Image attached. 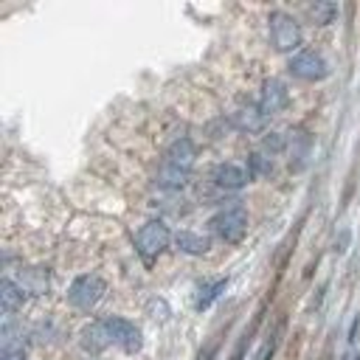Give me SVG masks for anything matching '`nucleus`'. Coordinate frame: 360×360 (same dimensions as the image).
Instances as JSON below:
<instances>
[{
	"mask_svg": "<svg viewBox=\"0 0 360 360\" xmlns=\"http://www.w3.org/2000/svg\"><path fill=\"white\" fill-rule=\"evenodd\" d=\"M169 242H172V233H169V225L163 219H149L135 233V250L143 259V264H152L169 248Z\"/></svg>",
	"mask_w": 360,
	"mask_h": 360,
	"instance_id": "7ed1b4c3",
	"label": "nucleus"
},
{
	"mask_svg": "<svg viewBox=\"0 0 360 360\" xmlns=\"http://www.w3.org/2000/svg\"><path fill=\"white\" fill-rule=\"evenodd\" d=\"M104 326H107L112 343L121 346L127 354L141 352V346H143V335H141V329H138L132 321L118 318V315H110V318H104Z\"/></svg>",
	"mask_w": 360,
	"mask_h": 360,
	"instance_id": "0eeeda50",
	"label": "nucleus"
},
{
	"mask_svg": "<svg viewBox=\"0 0 360 360\" xmlns=\"http://www.w3.org/2000/svg\"><path fill=\"white\" fill-rule=\"evenodd\" d=\"M104 292H107L104 278L96 276V273H84V276H76L73 284L68 287V301H70L76 309L90 312V309L104 298Z\"/></svg>",
	"mask_w": 360,
	"mask_h": 360,
	"instance_id": "39448f33",
	"label": "nucleus"
},
{
	"mask_svg": "<svg viewBox=\"0 0 360 360\" xmlns=\"http://www.w3.org/2000/svg\"><path fill=\"white\" fill-rule=\"evenodd\" d=\"M287 70L301 79V82H323L329 76V62L321 51H312V48H304L298 53L290 56L287 62Z\"/></svg>",
	"mask_w": 360,
	"mask_h": 360,
	"instance_id": "423d86ee",
	"label": "nucleus"
},
{
	"mask_svg": "<svg viewBox=\"0 0 360 360\" xmlns=\"http://www.w3.org/2000/svg\"><path fill=\"white\" fill-rule=\"evenodd\" d=\"M174 245H177V250H183V253H188V256H202V253H208V248H211L208 236L194 233V231H180V233H174Z\"/></svg>",
	"mask_w": 360,
	"mask_h": 360,
	"instance_id": "9b49d317",
	"label": "nucleus"
},
{
	"mask_svg": "<svg viewBox=\"0 0 360 360\" xmlns=\"http://www.w3.org/2000/svg\"><path fill=\"white\" fill-rule=\"evenodd\" d=\"M110 343H112V338H110L104 321L87 323V326L79 332V346H82V352H87V354H98V352H104Z\"/></svg>",
	"mask_w": 360,
	"mask_h": 360,
	"instance_id": "1a4fd4ad",
	"label": "nucleus"
},
{
	"mask_svg": "<svg viewBox=\"0 0 360 360\" xmlns=\"http://www.w3.org/2000/svg\"><path fill=\"white\" fill-rule=\"evenodd\" d=\"M250 166H248V174L250 177H264V174H270V169H273V160H270V155H250V160H248Z\"/></svg>",
	"mask_w": 360,
	"mask_h": 360,
	"instance_id": "4468645a",
	"label": "nucleus"
},
{
	"mask_svg": "<svg viewBox=\"0 0 360 360\" xmlns=\"http://www.w3.org/2000/svg\"><path fill=\"white\" fill-rule=\"evenodd\" d=\"M267 28H270V42H273L276 51H281V53H292V51H295V53H298L304 34H301V25L295 22L292 14H287V11H273L270 20H267Z\"/></svg>",
	"mask_w": 360,
	"mask_h": 360,
	"instance_id": "20e7f679",
	"label": "nucleus"
},
{
	"mask_svg": "<svg viewBox=\"0 0 360 360\" xmlns=\"http://www.w3.org/2000/svg\"><path fill=\"white\" fill-rule=\"evenodd\" d=\"M225 287H228V278H217L214 284H205V287H200V292H197V301H194V309L197 312H202V309H208L222 292H225Z\"/></svg>",
	"mask_w": 360,
	"mask_h": 360,
	"instance_id": "ddd939ff",
	"label": "nucleus"
},
{
	"mask_svg": "<svg viewBox=\"0 0 360 360\" xmlns=\"http://www.w3.org/2000/svg\"><path fill=\"white\" fill-rule=\"evenodd\" d=\"M0 298H3V312L11 315L14 309L22 307L25 290H22V284H17V281H11V278H3V281H0Z\"/></svg>",
	"mask_w": 360,
	"mask_h": 360,
	"instance_id": "f8f14e48",
	"label": "nucleus"
},
{
	"mask_svg": "<svg viewBox=\"0 0 360 360\" xmlns=\"http://www.w3.org/2000/svg\"><path fill=\"white\" fill-rule=\"evenodd\" d=\"M309 14H312V20H315L318 25H326V22H332V17H335V6H329V3H318V6L309 8Z\"/></svg>",
	"mask_w": 360,
	"mask_h": 360,
	"instance_id": "dca6fc26",
	"label": "nucleus"
},
{
	"mask_svg": "<svg viewBox=\"0 0 360 360\" xmlns=\"http://www.w3.org/2000/svg\"><path fill=\"white\" fill-rule=\"evenodd\" d=\"M278 338H281V326H276V329H273V335H270V338H267V340L262 343V349L256 352V357H253V360H270V357L276 354V346H278Z\"/></svg>",
	"mask_w": 360,
	"mask_h": 360,
	"instance_id": "2eb2a0df",
	"label": "nucleus"
},
{
	"mask_svg": "<svg viewBox=\"0 0 360 360\" xmlns=\"http://www.w3.org/2000/svg\"><path fill=\"white\" fill-rule=\"evenodd\" d=\"M208 228L211 233L225 242V245H239L248 233V211L242 205H228L222 211H217L211 219H208Z\"/></svg>",
	"mask_w": 360,
	"mask_h": 360,
	"instance_id": "f03ea898",
	"label": "nucleus"
},
{
	"mask_svg": "<svg viewBox=\"0 0 360 360\" xmlns=\"http://www.w3.org/2000/svg\"><path fill=\"white\" fill-rule=\"evenodd\" d=\"M284 143H287V141H284V135H281V132H270V135L264 138V152H270V158H273L276 152H281V149H284Z\"/></svg>",
	"mask_w": 360,
	"mask_h": 360,
	"instance_id": "f3484780",
	"label": "nucleus"
},
{
	"mask_svg": "<svg viewBox=\"0 0 360 360\" xmlns=\"http://www.w3.org/2000/svg\"><path fill=\"white\" fill-rule=\"evenodd\" d=\"M194 143L188 138H177L166 152H163V163L158 172V186L163 188H180L186 186L191 166H194Z\"/></svg>",
	"mask_w": 360,
	"mask_h": 360,
	"instance_id": "f257e3e1",
	"label": "nucleus"
},
{
	"mask_svg": "<svg viewBox=\"0 0 360 360\" xmlns=\"http://www.w3.org/2000/svg\"><path fill=\"white\" fill-rule=\"evenodd\" d=\"M0 360H25V349H22V346H11V343H6L3 352H0Z\"/></svg>",
	"mask_w": 360,
	"mask_h": 360,
	"instance_id": "a211bd4d",
	"label": "nucleus"
},
{
	"mask_svg": "<svg viewBox=\"0 0 360 360\" xmlns=\"http://www.w3.org/2000/svg\"><path fill=\"white\" fill-rule=\"evenodd\" d=\"M214 354H217V340H214V343H211V346H208L197 360H214Z\"/></svg>",
	"mask_w": 360,
	"mask_h": 360,
	"instance_id": "6ab92c4d",
	"label": "nucleus"
},
{
	"mask_svg": "<svg viewBox=\"0 0 360 360\" xmlns=\"http://www.w3.org/2000/svg\"><path fill=\"white\" fill-rule=\"evenodd\" d=\"M211 180H214V186H219V188H225V191H239V188L250 180V174H248L245 166H239V163H233V160H225V163H217V166H214Z\"/></svg>",
	"mask_w": 360,
	"mask_h": 360,
	"instance_id": "6e6552de",
	"label": "nucleus"
},
{
	"mask_svg": "<svg viewBox=\"0 0 360 360\" xmlns=\"http://www.w3.org/2000/svg\"><path fill=\"white\" fill-rule=\"evenodd\" d=\"M284 104H287V90H284V84L276 82V79L264 84V90H262V96H259V101H256V107L262 110L264 118L273 115V112H278Z\"/></svg>",
	"mask_w": 360,
	"mask_h": 360,
	"instance_id": "9d476101",
	"label": "nucleus"
}]
</instances>
